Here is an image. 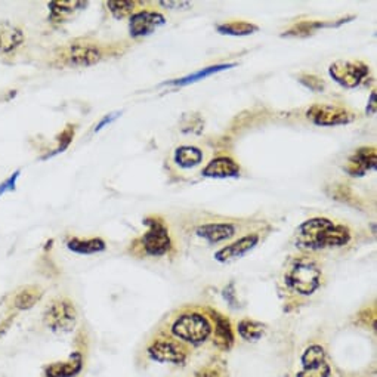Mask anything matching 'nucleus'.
Listing matches in <instances>:
<instances>
[{"label":"nucleus","instance_id":"nucleus-33","mask_svg":"<svg viewBox=\"0 0 377 377\" xmlns=\"http://www.w3.org/2000/svg\"><path fill=\"white\" fill-rule=\"evenodd\" d=\"M165 8H190L191 2H160Z\"/></svg>","mask_w":377,"mask_h":377},{"label":"nucleus","instance_id":"nucleus-18","mask_svg":"<svg viewBox=\"0 0 377 377\" xmlns=\"http://www.w3.org/2000/svg\"><path fill=\"white\" fill-rule=\"evenodd\" d=\"M213 314V321H214V336L213 342L217 345V348L222 351H229L231 346L234 345V334H232L231 322L226 317L212 312Z\"/></svg>","mask_w":377,"mask_h":377},{"label":"nucleus","instance_id":"nucleus-14","mask_svg":"<svg viewBox=\"0 0 377 377\" xmlns=\"http://www.w3.org/2000/svg\"><path fill=\"white\" fill-rule=\"evenodd\" d=\"M82 352H73L67 360L50 363L43 368V377H76L83 370Z\"/></svg>","mask_w":377,"mask_h":377},{"label":"nucleus","instance_id":"nucleus-26","mask_svg":"<svg viewBox=\"0 0 377 377\" xmlns=\"http://www.w3.org/2000/svg\"><path fill=\"white\" fill-rule=\"evenodd\" d=\"M259 27L251 24V23H246V21H231V23H225L222 26H218V31L222 34H229V35H247L258 31Z\"/></svg>","mask_w":377,"mask_h":377},{"label":"nucleus","instance_id":"nucleus-4","mask_svg":"<svg viewBox=\"0 0 377 377\" xmlns=\"http://www.w3.org/2000/svg\"><path fill=\"white\" fill-rule=\"evenodd\" d=\"M106 57L105 48L91 40H75L64 46L57 57L62 65L89 67L101 62Z\"/></svg>","mask_w":377,"mask_h":377},{"label":"nucleus","instance_id":"nucleus-25","mask_svg":"<svg viewBox=\"0 0 377 377\" xmlns=\"http://www.w3.org/2000/svg\"><path fill=\"white\" fill-rule=\"evenodd\" d=\"M322 27H332V24L321 21H302L295 24L290 30H287L283 35L284 38H308V35L314 34Z\"/></svg>","mask_w":377,"mask_h":377},{"label":"nucleus","instance_id":"nucleus-12","mask_svg":"<svg viewBox=\"0 0 377 377\" xmlns=\"http://www.w3.org/2000/svg\"><path fill=\"white\" fill-rule=\"evenodd\" d=\"M377 166V154L374 147H363L356 150L346 161L345 172L351 176H364Z\"/></svg>","mask_w":377,"mask_h":377},{"label":"nucleus","instance_id":"nucleus-17","mask_svg":"<svg viewBox=\"0 0 377 377\" xmlns=\"http://www.w3.org/2000/svg\"><path fill=\"white\" fill-rule=\"evenodd\" d=\"M197 236L207 240L212 244L225 241L236 234V226L232 224H204L195 229Z\"/></svg>","mask_w":377,"mask_h":377},{"label":"nucleus","instance_id":"nucleus-34","mask_svg":"<svg viewBox=\"0 0 377 377\" xmlns=\"http://www.w3.org/2000/svg\"><path fill=\"white\" fill-rule=\"evenodd\" d=\"M368 114H374L376 113V94L371 92L370 95V109H367Z\"/></svg>","mask_w":377,"mask_h":377},{"label":"nucleus","instance_id":"nucleus-16","mask_svg":"<svg viewBox=\"0 0 377 377\" xmlns=\"http://www.w3.org/2000/svg\"><path fill=\"white\" fill-rule=\"evenodd\" d=\"M240 175V166L234 160L229 157H217L203 169V176L214 177V179H225V177H236Z\"/></svg>","mask_w":377,"mask_h":377},{"label":"nucleus","instance_id":"nucleus-13","mask_svg":"<svg viewBox=\"0 0 377 377\" xmlns=\"http://www.w3.org/2000/svg\"><path fill=\"white\" fill-rule=\"evenodd\" d=\"M26 42L24 31L11 21H0V55H12Z\"/></svg>","mask_w":377,"mask_h":377},{"label":"nucleus","instance_id":"nucleus-32","mask_svg":"<svg viewBox=\"0 0 377 377\" xmlns=\"http://www.w3.org/2000/svg\"><path fill=\"white\" fill-rule=\"evenodd\" d=\"M119 117V113H113V114H106L97 126H95V132H99L102 128H104V126L105 124H110V123H113L116 119Z\"/></svg>","mask_w":377,"mask_h":377},{"label":"nucleus","instance_id":"nucleus-22","mask_svg":"<svg viewBox=\"0 0 377 377\" xmlns=\"http://www.w3.org/2000/svg\"><path fill=\"white\" fill-rule=\"evenodd\" d=\"M202 160H203V153L195 147L184 146L179 147L175 151V163L184 169L195 168L197 165L202 163Z\"/></svg>","mask_w":377,"mask_h":377},{"label":"nucleus","instance_id":"nucleus-28","mask_svg":"<svg viewBox=\"0 0 377 377\" xmlns=\"http://www.w3.org/2000/svg\"><path fill=\"white\" fill-rule=\"evenodd\" d=\"M136 5L139 2H106V6L110 8V12L117 18V20H121V18L126 16H132L135 12Z\"/></svg>","mask_w":377,"mask_h":377},{"label":"nucleus","instance_id":"nucleus-15","mask_svg":"<svg viewBox=\"0 0 377 377\" xmlns=\"http://www.w3.org/2000/svg\"><path fill=\"white\" fill-rule=\"evenodd\" d=\"M259 243V236L258 234H248L241 237L240 240L234 241L232 244L221 248L219 251L214 253V259L221 263H226L231 261H236L243 258L246 253L253 248Z\"/></svg>","mask_w":377,"mask_h":377},{"label":"nucleus","instance_id":"nucleus-20","mask_svg":"<svg viewBox=\"0 0 377 377\" xmlns=\"http://www.w3.org/2000/svg\"><path fill=\"white\" fill-rule=\"evenodd\" d=\"M50 21L52 23H62L70 15H73L76 11H80L87 6V2H50Z\"/></svg>","mask_w":377,"mask_h":377},{"label":"nucleus","instance_id":"nucleus-7","mask_svg":"<svg viewBox=\"0 0 377 377\" xmlns=\"http://www.w3.org/2000/svg\"><path fill=\"white\" fill-rule=\"evenodd\" d=\"M329 73L340 86L354 89L367 79L370 67L363 61H336L330 65Z\"/></svg>","mask_w":377,"mask_h":377},{"label":"nucleus","instance_id":"nucleus-1","mask_svg":"<svg viewBox=\"0 0 377 377\" xmlns=\"http://www.w3.org/2000/svg\"><path fill=\"white\" fill-rule=\"evenodd\" d=\"M351 240L348 226L334 224L326 218H312L299 225L296 231V246L305 250H322L340 247Z\"/></svg>","mask_w":377,"mask_h":377},{"label":"nucleus","instance_id":"nucleus-30","mask_svg":"<svg viewBox=\"0 0 377 377\" xmlns=\"http://www.w3.org/2000/svg\"><path fill=\"white\" fill-rule=\"evenodd\" d=\"M20 175H21V169H18V170H15V172L6 179L5 182L0 184V197L5 195L6 192H12V191H15V188H16V181H18V179H20Z\"/></svg>","mask_w":377,"mask_h":377},{"label":"nucleus","instance_id":"nucleus-11","mask_svg":"<svg viewBox=\"0 0 377 377\" xmlns=\"http://www.w3.org/2000/svg\"><path fill=\"white\" fill-rule=\"evenodd\" d=\"M166 24V18L155 11H141L131 16L129 30L132 38H143Z\"/></svg>","mask_w":377,"mask_h":377},{"label":"nucleus","instance_id":"nucleus-21","mask_svg":"<svg viewBox=\"0 0 377 377\" xmlns=\"http://www.w3.org/2000/svg\"><path fill=\"white\" fill-rule=\"evenodd\" d=\"M68 250L75 251L79 255H94L99 253V251L105 250V241L102 239H89V240H82V239H71L67 243Z\"/></svg>","mask_w":377,"mask_h":377},{"label":"nucleus","instance_id":"nucleus-29","mask_svg":"<svg viewBox=\"0 0 377 377\" xmlns=\"http://www.w3.org/2000/svg\"><path fill=\"white\" fill-rule=\"evenodd\" d=\"M297 79H299V82L303 86H307L308 89H311V91H314V92H322L326 89V82L322 80V79H319V77H317L315 75L303 73Z\"/></svg>","mask_w":377,"mask_h":377},{"label":"nucleus","instance_id":"nucleus-5","mask_svg":"<svg viewBox=\"0 0 377 377\" xmlns=\"http://www.w3.org/2000/svg\"><path fill=\"white\" fill-rule=\"evenodd\" d=\"M45 326L53 333H68L76 327L77 310L67 297L52 300L43 312Z\"/></svg>","mask_w":377,"mask_h":377},{"label":"nucleus","instance_id":"nucleus-2","mask_svg":"<svg viewBox=\"0 0 377 377\" xmlns=\"http://www.w3.org/2000/svg\"><path fill=\"white\" fill-rule=\"evenodd\" d=\"M322 273L319 266L311 259H297L287 269L285 284L302 296H311L321 285Z\"/></svg>","mask_w":377,"mask_h":377},{"label":"nucleus","instance_id":"nucleus-10","mask_svg":"<svg viewBox=\"0 0 377 377\" xmlns=\"http://www.w3.org/2000/svg\"><path fill=\"white\" fill-rule=\"evenodd\" d=\"M148 355L157 363H172L179 366L185 363L188 349L172 339H157L148 346Z\"/></svg>","mask_w":377,"mask_h":377},{"label":"nucleus","instance_id":"nucleus-8","mask_svg":"<svg viewBox=\"0 0 377 377\" xmlns=\"http://www.w3.org/2000/svg\"><path fill=\"white\" fill-rule=\"evenodd\" d=\"M307 117L318 126H340L354 121L356 116L340 105L314 104L307 111Z\"/></svg>","mask_w":377,"mask_h":377},{"label":"nucleus","instance_id":"nucleus-23","mask_svg":"<svg viewBox=\"0 0 377 377\" xmlns=\"http://www.w3.org/2000/svg\"><path fill=\"white\" fill-rule=\"evenodd\" d=\"M236 64H221V65H212V67H206L200 71H197V73L194 75H190V76H185L182 79H176V80H172L169 82V84H173V86H187V84H191L194 82H199V80H203L212 75H217L219 73V71H224V70H228V68H232Z\"/></svg>","mask_w":377,"mask_h":377},{"label":"nucleus","instance_id":"nucleus-6","mask_svg":"<svg viewBox=\"0 0 377 377\" xmlns=\"http://www.w3.org/2000/svg\"><path fill=\"white\" fill-rule=\"evenodd\" d=\"M146 225L148 231L142 237V244L150 256H163L172 247V240L169 236V229L158 218H147Z\"/></svg>","mask_w":377,"mask_h":377},{"label":"nucleus","instance_id":"nucleus-24","mask_svg":"<svg viewBox=\"0 0 377 377\" xmlns=\"http://www.w3.org/2000/svg\"><path fill=\"white\" fill-rule=\"evenodd\" d=\"M266 326L262 324L259 321L255 319H241L239 322V334L247 340V342H256L263 334H265Z\"/></svg>","mask_w":377,"mask_h":377},{"label":"nucleus","instance_id":"nucleus-19","mask_svg":"<svg viewBox=\"0 0 377 377\" xmlns=\"http://www.w3.org/2000/svg\"><path fill=\"white\" fill-rule=\"evenodd\" d=\"M43 296V289L40 285H26L16 292L13 297V307L20 311L31 310Z\"/></svg>","mask_w":377,"mask_h":377},{"label":"nucleus","instance_id":"nucleus-3","mask_svg":"<svg viewBox=\"0 0 377 377\" xmlns=\"http://www.w3.org/2000/svg\"><path fill=\"white\" fill-rule=\"evenodd\" d=\"M172 334L190 345H202L212 334V324L203 314L185 312L172 324Z\"/></svg>","mask_w":377,"mask_h":377},{"label":"nucleus","instance_id":"nucleus-27","mask_svg":"<svg viewBox=\"0 0 377 377\" xmlns=\"http://www.w3.org/2000/svg\"><path fill=\"white\" fill-rule=\"evenodd\" d=\"M75 135H76V126H75V124H67L65 128L62 129V132L57 136L58 147H57L55 150H53L52 153H49V154H46L45 157H42V160H48V158H50V157H53V155H57V154H60V153H64V151L70 147V143L73 142Z\"/></svg>","mask_w":377,"mask_h":377},{"label":"nucleus","instance_id":"nucleus-9","mask_svg":"<svg viewBox=\"0 0 377 377\" xmlns=\"http://www.w3.org/2000/svg\"><path fill=\"white\" fill-rule=\"evenodd\" d=\"M302 370L296 377H330V366L326 360V351L321 345H311L300 356Z\"/></svg>","mask_w":377,"mask_h":377},{"label":"nucleus","instance_id":"nucleus-31","mask_svg":"<svg viewBox=\"0 0 377 377\" xmlns=\"http://www.w3.org/2000/svg\"><path fill=\"white\" fill-rule=\"evenodd\" d=\"M194 377H225V374L219 367L209 366V367L202 368L200 371H197Z\"/></svg>","mask_w":377,"mask_h":377}]
</instances>
